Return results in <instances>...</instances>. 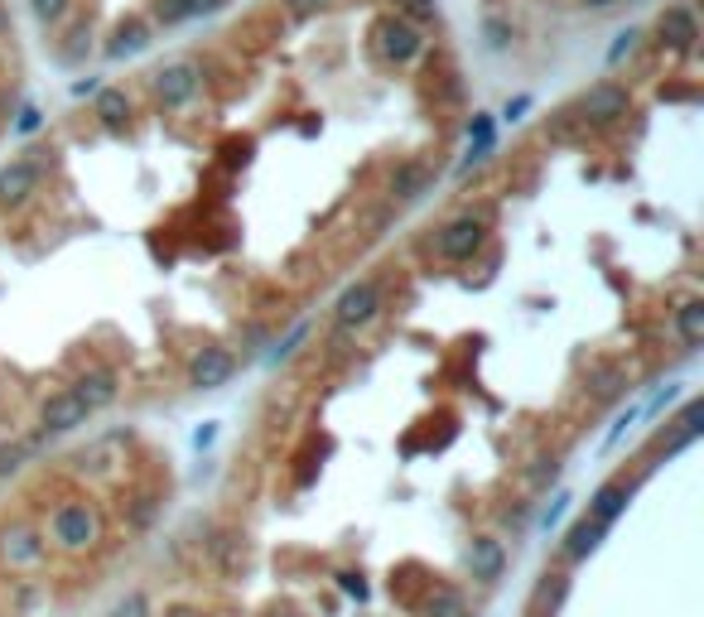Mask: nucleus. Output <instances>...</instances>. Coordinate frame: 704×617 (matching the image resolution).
<instances>
[{
	"mask_svg": "<svg viewBox=\"0 0 704 617\" xmlns=\"http://www.w3.org/2000/svg\"><path fill=\"white\" fill-rule=\"evenodd\" d=\"M44 540L58 545V550H68V555H82V550H92V545L102 540V511L92 507L87 497H68V502H58V507L49 511Z\"/></svg>",
	"mask_w": 704,
	"mask_h": 617,
	"instance_id": "f257e3e1",
	"label": "nucleus"
},
{
	"mask_svg": "<svg viewBox=\"0 0 704 617\" xmlns=\"http://www.w3.org/2000/svg\"><path fill=\"white\" fill-rule=\"evenodd\" d=\"M434 256L439 261H449V266H463V261H473L483 246H488V222L483 217H473V213H459V217H449L439 232H434Z\"/></svg>",
	"mask_w": 704,
	"mask_h": 617,
	"instance_id": "f03ea898",
	"label": "nucleus"
},
{
	"mask_svg": "<svg viewBox=\"0 0 704 617\" xmlns=\"http://www.w3.org/2000/svg\"><path fill=\"white\" fill-rule=\"evenodd\" d=\"M54 164V150H25L20 160L0 169V208H25L44 184V169Z\"/></svg>",
	"mask_w": 704,
	"mask_h": 617,
	"instance_id": "7ed1b4c3",
	"label": "nucleus"
},
{
	"mask_svg": "<svg viewBox=\"0 0 704 617\" xmlns=\"http://www.w3.org/2000/svg\"><path fill=\"white\" fill-rule=\"evenodd\" d=\"M627 111H632V92H627L623 82H594L579 102H574V116H579V126H618Z\"/></svg>",
	"mask_w": 704,
	"mask_h": 617,
	"instance_id": "20e7f679",
	"label": "nucleus"
},
{
	"mask_svg": "<svg viewBox=\"0 0 704 617\" xmlns=\"http://www.w3.org/2000/svg\"><path fill=\"white\" fill-rule=\"evenodd\" d=\"M372 39H377L381 58L396 63V68H406V63H415V58L425 54V34L410 25V20H401V15H381L377 25H372Z\"/></svg>",
	"mask_w": 704,
	"mask_h": 617,
	"instance_id": "39448f33",
	"label": "nucleus"
},
{
	"mask_svg": "<svg viewBox=\"0 0 704 617\" xmlns=\"http://www.w3.org/2000/svg\"><path fill=\"white\" fill-rule=\"evenodd\" d=\"M203 92V68L189 63V58H179V63H169L155 73V97H160L164 111H184Z\"/></svg>",
	"mask_w": 704,
	"mask_h": 617,
	"instance_id": "423d86ee",
	"label": "nucleus"
},
{
	"mask_svg": "<svg viewBox=\"0 0 704 617\" xmlns=\"http://www.w3.org/2000/svg\"><path fill=\"white\" fill-rule=\"evenodd\" d=\"M377 314H381V285L377 280H357V285H348V290L338 295V304H333V319H338L343 333L367 328Z\"/></svg>",
	"mask_w": 704,
	"mask_h": 617,
	"instance_id": "0eeeda50",
	"label": "nucleus"
},
{
	"mask_svg": "<svg viewBox=\"0 0 704 617\" xmlns=\"http://www.w3.org/2000/svg\"><path fill=\"white\" fill-rule=\"evenodd\" d=\"M0 560L10 564V569H39V564L49 560V540H44V531L15 521V526L0 531Z\"/></svg>",
	"mask_w": 704,
	"mask_h": 617,
	"instance_id": "6e6552de",
	"label": "nucleus"
},
{
	"mask_svg": "<svg viewBox=\"0 0 704 617\" xmlns=\"http://www.w3.org/2000/svg\"><path fill=\"white\" fill-rule=\"evenodd\" d=\"M87 425V405L78 401V391L73 386H63V391H54L49 401H44V410H39V434H73Z\"/></svg>",
	"mask_w": 704,
	"mask_h": 617,
	"instance_id": "1a4fd4ad",
	"label": "nucleus"
},
{
	"mask_svg": "<svg viewBox=\"0 0 704 617\" xmlns=\"http://www.w3.org/2000/svg\"><path fill=\"white\" fill-rule=\"evenodd\" d=\"M656 44L671 49V54H695V44H700L695 10H690V5H671V10L656 20Z\"/></svg>",
	"mask_w": 704,
	"mask_h": 617,
	"instance_id": "9d476101",
	"label": "nucleus"
},
{
	"mask_svg": "<svg viewBox=\"0 0 704 617\" xmlns=\"http://www.w3.org/2000/svg\"><path fill=\"white\" fill-rule=\"evenodd\" d=\"M232 372H237L232 348H203L189 362V386H193V391H217V386H227V381H232Z\"/></svg>",
	"mask_w": 704,
	"mask_h": 617,
	"instance_id": "9b49d317",
	"label": "nucleus"
},
{
	"mask_svg": "<svg viewBox=\"0 0 704 617\" xmlns=\"http://www.w3.org/2000/svg\"><path fill=\"white\" fill-rule=\"evenodd\" d=\"M468 574L478 584H497L507 574V545L497 536H473L468 540Z\"/></svg>",
	"mask_w": 704,
	"mask_h": 617,
	"instance_id": "f8f14e48",
	"label": "nucleus"
},
{
	"mask_svg": "<svg viewBox=\"0 0 704 617\" xmlns=\"http://www.w3.org/2000/svg\"><path fill=\"white\" fill-rule=\"evenodd\" d=\"M627 502H632V483H603L594 497H589V521L608 531V526L627 511Z\"/></svg>",
	"mask_w": 704,
	"mask_h": 617,
	"instance_id": "ddd939ff",
	"label": "nucleus"
},
{
	"mask_svg": "<svg viewBox=\"0 0 704 617\" xmlns=\"http://www.w3.org/2000/svg\"><path fill=\"white\" fill-rule=\"evenodd\" d=\"M430 184H434V164L410 160V164H401V169L391 174V198H396V203H415V198H425V193H430Z\"/></svg>",
	"mask_w": 704,
	"mask_h": 617,
	"instance_id": "4468645a",
	"label": "nucleus"
},
{
	"mask_svg": "<svg viewBox=\"0 0 704 617\" xmlns=\"http://www.w3.org/2000/svg\"><path fill=\"white\" fill-rule=\"evenodd\" d=\"M92 116L107 126V131H121L131 121V97L121 87H97V102H92Z\"/></svg>",
	"mask_w": 704,
	"mask_h": 617,
	"instance_id": "2eb2a0df",
	"label": "nucleus"
},
{
	"mask_svg": "<svg viewBox=\"0 0 704 617\" xmlns=\"http://www.w3.org/2000/svg\"><path fill=\"white\" fill-rule=\"evenodd\" d=\"M208 555H213V564L222 569V574H242L246 569V540L237 536V531H217V536L208 540Z\"/></svg>",
	"mask_w": 704,
	"mask_h": 617,
	"instance_id": "dca6fc26",
	"label": "nucleus"
},
{
	"mask_svg": "<svg viewBox=\"0 0 704 617\" xmlns=\"http://www.w3.org/2000/svg\"><path fill=\"white\" fill-rule=\"evenodd\" d=\"M73 391H78V401L87 405V415H97V410H107V405L116 401V376H111V372H92V376H82Z\"/></svg>",
	"mask_w": 704,
	"mask_h": 617,
	"instance_id": "f3484780",
	"label": "nucleus"
},
{
	"mask_svg": "<svg viewBox=\"0 0 704 617\" xmlns=\"http://www.w3.org/2000/svg\"><path fill=\"white\" fill-rule=\"evenodd\" d=\"M598 540H603V526H594V521L584 516V521H574V526L565 531V545H560V550H565V560L579 564V560H589V555L598 550Z\"/></svg>",
	"mask_w": 704,
	"mask_h": 617,
	"instance_id": "a211bd4d",
	"label": "nucleus"
},
{
	"mask_svg": "<svg viewBox=\"0 0 704 617\" xmlns=\"http://www.w3.org/2000/svg\"><path fill=\"white\" fill-rule=\"evenodd\" d=\"M676 333L690 352L704 348V299H685V304H680L676 309Z\"/></svg>",
	"mask_w": 704,
	"mask_h": 617,
	"instance_id": "6ab92c4d",
	"label": "nucleus"
},
{
	"mask_svg": "<svg viewBox=\"0 0 704 617\" xmlns=\"http://www.w3.org/2000/svg\"><path fill=\"white\" fill-rule=\"evenodd\" d=\"M145 44H150V25H145V20H126V25H116L107 54L111 58H131V54H140Z\"/></svg>",
	"mask_w": 704,
	"mask_h": 617,
	"instance_id": "aec40b11",
	"label": "nucleus"
},
{
	"mask_svg": "<svg viewBox=\"0 0 704 617\" xmlns=\"http://www.w3.org/2000/svg\"><path fill=\"white\" fill-rule=\"evenodd\" d=\"M425 617H473V608H468L463 589H454V584H439V589L430 593V603H425Z\"/></svg>",
	"mask_w": 704,
	"mask_h": 617,
	"instance_id": "412c9836",
	"label": "nucleus"
},
{
	"mask_svg": "<svg viewBox=\"0 0 704 617\" xmlns=\"http://www.w3.org/2000/svg\"><path fill=\"white\" fill-rule=\"evenodd\" d=\"M49 444V434H34V439H15V444H0V478H10V473H20L25 468V458H34L39 449Z\"/></svg>",
	"mask_w": 704,
	"mask_h": 617,
	"instance_id": "4be33fe9",
	"label": "nucleus"
},
{
	"mask_svg": "<svg viewBox=\"0 0 704 617\" xmlns=\"http://www.w3.org/2000/svg\"><path fill=\"white\" fill-rule=\"evenodd\" d=\"M589 386H594L598 401H613V396L627 391V372L613 367V362H598V367H589Z\"/></svg>",
	"mask_w": 704,
	"mask_h": 617,
	"instance_id": "5701e85b",
	"label": "nucleus"
},
{
	"mask_svg": "<svg viewBox=\"0 0 704 617\" xmlns=\"http://www.w3.org/2000/svg\"><path fill=\"white\" fill-rule=\"evenodd\" d=\"M160 497L155 492H140V497H131V507H126V521L136 526V531H150L155 526V516H160Z\"/></svg>",
	"mask_w": 704,
	"mask_h": 617,
	"instance_id": "b1692460",
	"label": "nucleus"
},
{
	"mask_svg": "<svg viewBox=\"0 0 704 617\" xmlns=\"http://www.w3.org/2000/svg\"><path fill=\"white\" fill-rule=\"evenodd\" d=\"M483 39H488V49H492V54H502V49H512V39H516L512 20H502V15H488V20H483Z\"/></svg>",
	"mask_w": 704,
	"mask_h": 617,
	"instance_id": "393cba45",
	"label": "nucleus"
},
{
	"mask_svg": "<svg viewBox=\"0 0 704 617\" xmlns=\"http://www.w3.org/2000/svg\"><path fill=\"white\" fill-rule=\"evenodd\" d=\"M396 15L420 29V25H430L434 15H439V0H396Z\"/></svg>",
	"mask_w": 704,
	"mask_h": 617,
	"instance_id": "a878e982",
	"label": "nucleus"
},
{
	"mask_svg": "<svg viewBox=\"0 0 704 617\" xmlns=\"http://www.w3.org/2000/svg\"><path fill=\"white\" fill-rule=\"evenodd\" d=\"M545 135H550V140H574V135H579V116H574V107L555 111L550 126H545Z\"/></svg>",
	"mask_w": 704,
	"mask_h": 617,
	"instance_id": "bb28decb",
	"label": "nucleus"
},
{
	"mask_svg": "<svg viewBox=\"0 0 704 617\" xmlns=\"http://www.w3.org/2000/svg\"><path fill=\"white\" fill-rule=\"evenodd\" d=\"M637 44H642V29H623V34L613 39V49H608V68H618L623 58L637 54Z\"/></svg>",
	"mask_w": 704,
	"mask_h": 617,
	"instance_id": "cd10ccee",
	"label": "nucleus"
},
{
	"mask_svg": "<svg viewBox=\"0 0 704 617\" xmlns=\"http://www.w3.org/2000/svg\"><path fill=\"white\" fill-rule=\"evenodd\" d=\"M430 78H434V73H430ZM434 82H439L434 102H459V97H463V82H459V73H454V68H444V73H439ZM434 82H430V87H434Z\"/></svg>",
	"mask_w": 704,
	"mask_h": 617,
	"instance_id": "c85d7f7f",
	"label": "nucleus"
},
{
	"mask_svg": "<svg viewBox=\"0 0 704 617\" xmlns=\"http://www.w3.org/2000/svg\"><path fill=\"white\" fill-rule=\"evenodd\" d=\"M155 20L160 25H184L189 20V0H155Z\"/></svg>",
	"mask_w": 704,
	"mask_h": 617,
	"instance_id": "c756f323",
	"label": "nucleus"
},
{
	"mask_svg": "<svg viewBox=\"0 0 704 617\" xmlns=\"http://www.w3.org/2000/svg\"><path fill=\"white\" fill-rule=\"evenodd\" d=\"M68 5H73V0H29V10H34L44 25H58V20L68 15Z\"/></svg>",
	"mask_w": 704,
	"mask_h": 617,
	"instance_id": "7c9ffc66",
	"label": "nucleus"
},
{
	"mask_svg": "<svg viewBox=\"0 0 704 617\" xmlns=\"http://www.w3.org/2000/svg\"><path fill=\"white\" fill-rule=\"evenodd\" d=\"M304 338H309V323H295V328H290V333H285V338H280V343H275L271 362H285V357H290V352H295L299 343H304Z\"/></svg>",
	"mask_w": 704,
	"mask_h": 617,
	"instance_id": "2f4dec72",
	"label": "nucleus"
},
{
	"mask_svg": "<svg viewBox=\"0 0 704 617\" xmlns=\"http://www.w3.org/2000/svg\"><path fill=\"white\" fill-rule=\"evenodd\" d=\"M111 617H150V598H145V593H126V598L111 608Z\"/></svg>",
	"mask_w": 704,
	"mask_h": 617,
	"instance_id": "473e14b6",
	"label": "nucleus"
},
{
	"mask_svg": "<svg viewBox=\"0 0 704 617\" xmlns=\"http://www.w3.org/2000/svg\"><path fill=\"white\" fill-rule=\"evenodd\" d=\"M44 126V111L39 107H20V116H15V135H34Z\"/></svg>",
	"mask_w": 704,
	"mask_h": 617,
	"instance_id": "72a5a7b5",
	"label": "nucleus"
},
{
	"mask_svg": "<svg viewBox=\"0 0 704 617\" xmlns=\"http://www.w3.org/2000/svg\"><path fill=\"white\" fill-rule=\"evenodd\" d=\"M565 507H569V497L560 492V497H555V502L541 511V531H555V526H560V516H565Z\"/></svg>",
	"mask_w": 704,
	"mask_h": 617,
	"instance_id": "f704fd0d",
	"label": "nucleus"
},
{
	"mask_svg": "<svg viewBox=\"0 0 704 617\" xmlns=\"http://www.w3.org/2000/svg\"><path fill=\"white\" fill-rule=\"evenodd\" d=\"M676 396H680V381H671L666 391H656V401H651L647 410H642V415H647V420H651V415H661V410H666V405L676 401Z\"/></svg>",
	"mask_w": 704,
	"mask_h": 617,
	"instance_id": "c9c22d12",
	"label": "nucleus"
},
{
	"mask_svg": "<svg viewBox=\"0 0 704 617\" xmlns=\"http://www.w3.org/2000/svg\"><path fill=\"white\" fill-rule=\"evenodd\" d=\"M637 420H642V410H637V405H632V410H627V415H618V425H613V434H608V449H613V444H618V439H623V434L632 430V425H637Z\"/></svg>",
	"mask_w": 704,
	"mask_h": 617,
	"instance_id": "e433bc0d",
	"label": "nucleus"
},
{
	"mask_svg": "<svg viewBox=\"0 0 704 617\" xmlns=\"http://www.w3.org/2000/svg\"><path fill=\"white\" fill-rule=\"evenodd\" d=\"M526 111H531V97H526V92H521V97H512V102H507V107H502V121H521V116H526Z\"/></svg>",
	"mask_w": 704,
	"mask_h": 617,
	"instance_id": "4c0bfd02",
	"label": "nucleus"
},
{
	"mask_svg": "<svg viewBox=\"0 0 704 617\" xmlns=\"http://www.w3.org/2000/svg\"><path fill=\"white\" fill-rule=\"evenodd\" d=\"M338 589H343V593H352L357 603L367 598V584H362V574H338Z\"/></svg>",
	"mask_w": 704,
	"mask_h": 617,
	"instance_id": "58836bf2",
	"label": "nucleus"
},
{
	"mask_svg": "<svg viewBox=\"0 0 704 617\" xmlns=\"http://www.w3.org/2000/svg\"><path fill=\"white\" fill-rule=\"evenodd\" d=\"M565 589H569V584L560 579V574H555V584H545V589H541V603H550V608H555V603L565 598Z\"/></svg>",
	"mask_w": 704,
	"mask_h": 617,
	"instance_id": "ea45409f",
	"label": "nucleus"
},
{
	"mask_svg": "<svg viewBox=\"0 0 704 617\" xmlns=\"http://www.w3.org/2000/svg\"><path fill=\"white\" fill-rule=\"evenodd\" d=\"M555 478H560V463H555V458H550L545 468H536V487H550Z\"/></svg>",
	"mask_w": 704,
	"mask_h": 617,
	"instance_id": "a19ab883",
	"label": "nucleus"
},
{
	"mask_svg": "<svg viewBox=\"0 0 704 617\" xmlns=\"http://www.w3.org/2000/svg\"><path fill=\"white\" fill-rule=\"evenodd\" d=\"M222 5H227V0H189V15H213Z\"/></svg>",
	"mask_w": 704,
	"mask_h": 617,
	"instance_id": "79ce46f5",
	"label": "nucleus"
},
{
	"mask_svg": "<svg viewBox=\"0 0 704 617\" xmlns=\"http://www.w3.org/2000/svg\"><path fill=\"white\" fill-rule=\"evenodd\" d=\"M295 15H309V10H319V5H328V0H285Z\"/></svg>",
	"mask_w": 704,
	"mask_h": 617,
	"instance_id": "37998d69",
	"label": "nucleus"
},
{
	"mask_svg": "<svg viewBox=\"0 0 704 617\" xmlns=\"http://www.w3.org/2000/svg\"><path fill=\"white\" fill-rule=\"evenodd\" d=\"M73 97H97V82L87 78V82H73Z\"/></svg>",
	"mask_w": 704,
	"mask_h": 617,
	"instance_id": "c03bdc74",
	"label": "nucleus"
},
{
	"mask_svg": "<svg viewBox=\"0 0 704 617\" xmlns=\"http://www.w3.org/2000/svg\"><path fill=\"white\" fill-rule=\"evenodd\" d=\"M213 425H203V430H198V434H193V444H198V449H203V444H213Z\"/></svg>",
	"mask_w": 704,
	"mask_h": 617,
	"instance_id": "a18cd8bd",
	"label": "nucleus"
},
{
	"mask_svg": "<svg viewBox=\"0 0 704 617\" xmlns=\"http://www.w3.org/2000/svg\"><path fill=\"white\" fill-rule=\"evenodd\" d=\"M579 5H589V10H608V5H618V0H579Z\"/></svg>",
	"mask_w": 704,
	"mask_h": 617,
	"instance_id": "49530a36",
	"label": "nucleus"
},
{
	"mask_svg": "<svg viewBox=\"0 0 704 617\" xmlns=\"http://www.w3.org/2000/svg\"><path fill=\"white\" fill-rule=\"evenodd\" d=\"M169 617H198V613H193V608H174V613H169Z\"/></svg>",
	"mask_w": 704,
	"mask_h": 617,
	"instance_id": "de8ad7c7",
	"label": "nucleus"
},
{
	"mask_svg": "<svg viewBox=\"0 0 704 617\" xmlns=\"http://www.w3.org/2000/svg\"><path fill=\"white\" fill-rule=\"evenodd\" d=\"M0 25H5V15H0Z\"/></svg>",
	"mask_w": 704,
	"mask_h": 617,
	"instance_id": "09e8293b",
	"label": "nucleus"
}]
</instances>
